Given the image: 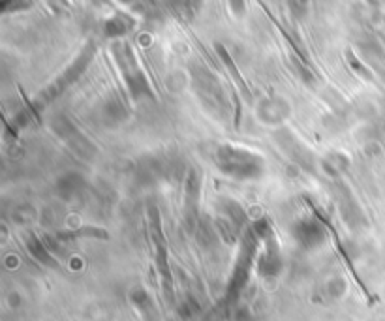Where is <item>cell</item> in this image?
<instances>
[{
  "label": "cell",
  "instance_id": "6",
  "mask_svg": "<svg viewBox=\"0 0 385 321\" xmlns=\"http://www.w3.org/2000/svg\"><path fill=\"white\" fill-rule=\"evenodd\" d=\"M81 237L107 239V231L96 229V227H83V229H78V231H64V233H59V241H72V239H81Z\"/></svg>",
  "mask_w": 385,
  "mask_h": 321
},
{
  "label": "cell",
  "instance_id": "3",
  "mask_svg": "<svg viewBox=\"0 0 385 321\" xmlns=\"http://www.w3.org/2000/svg\"><path fill=\"white\" fill-rule=\"evenodd\" d=\"M310 208H312L314 216H316V218H318L319 222H322V224L325 225V227H327V231H329V233H331V237H333V241H335V246H336V252H338V256H341V258H342V261H344V265H346V267H348V270H350V275L353 276V280H355V284H358V286L361 287V289H363V293H365V295H367V297H369V289H367V287H365L363 280H361V278H359L358 270H355V267H353L352 259H350V256H348L346 248H344V244H342L341 237H338V233H336V229H335V225L331 224L329 220H327V216H325V214H322V213H319L318 208L314 207V205H310Z\"/></svg>",
  "mask_w": 385,
  "mask_h": 321
},
{
  "label": "cell",
  "instance_id": "2",
  "mask_svg": "<svg viewBox=\"0 0 385 321\" xmlns=\"http://www.w3.org/2000/svg\"><path fill=\"white\" fill-rule=\"evenodd\" d=\"M197 201H200V173L195 169H190L185 182V222L190 233L194 231L197 220Z\"/></svg>",
  "mask_w": 385,
  "mask_h": 321
},
{
  "label": "cell",
  "instance_id": "1",
  "mask_svg": "<svg viewBox=\"0 0 385 321\" xmlns=\"http://www.w3.org/2000/svg\"><path fill=\"white\" fill-rule=\"evenodd\" d=\"M149 229H151V239L154 244V253H157V269L160 282H162V289L169 303H173V275L169 269L168 242L164 237L162 220H160V213L157 207L149 208Z\"/></svg>",
  "mask_w": 385,
  "mask_h": 321
},
{
  "label": "cell",
  "instance_id": "5",
  "mask_svg": "<svg viewBox=\"0 0 385 321\" xmlns=\"http://www.w3.org/2000/svg\"><path fill=\"white\" fill-rule=\"evenodd\" d=\"M25 241H27L28 252L32 253L34 258L39 259L42 263L51 265V267H56V261L53 258H51L49 253L45 252L44 246H42V242H39L38 239H36V235H34V233H27V235H25Z\"/></svg>",
  "mask_w": 385,
  "mask_h": 321
},
{
  "label": "cell",
  "instance_id": "4",
  "mask_svg": "<svg viewBox=\"0 0 385 321\" xmlns=\"http://www.w3.org/2000/svg\"><path fill=\"white\" fill-rule=\"evenodd\" d=\"M216 51H218V56H220V61L224 62V66H226V70L229 72V75L233 77V81L237 83V87L240 89V92L250 100V89H248V84H246L245 77L240 75V72L237 70V66H235V62L231 61V56H229V53L226 51V47H224L222 44H216Z\"/></svg>",
  "mask_w": 385,
  "mask_h": 321
}]
</instances>
